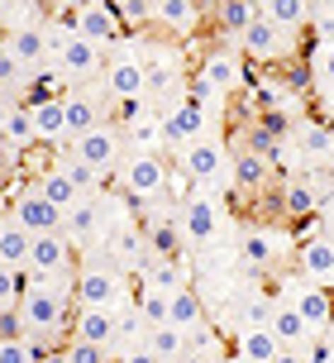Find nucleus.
Masks as SVG:
<instances>
[{"mask_svg":"<svg viewBox=\"0 0 334 363\" xmlns=\"http://www.w3.org/2000/svg\"><path fill=\"white\" fill-rule=\"evenodd\" d=\"M48 43H53V67H57V77H62V82H72L76 91H81V82L100 77V72H105V62H110V57L100 53L91 38L76 34L72 19H67V24H53V29H48Z\"/></svg>","mask_w":334,"mask_h":363,"instance_id":"f257e3e1","label":"nucleus"},{"mask_svg":"<svg viewBox=\"0 0 334 363\" xmlns=\"http://www.w3.org/2000/svg\"><path fill=\"white\" fill-rule=\"evenodd\" d=\"M129 301V277L110 263H86L76 268V306H96V311H115Z\"/></svg>","mask_w":334,"mask_h":363,"instance_id":"f03ea898","label":"nucleus"},{"mask_svg":"<svg viewBox=\"0 0 334 363\" xmlns=\"http://www.w3.org/2000/svg\"><path fill=\"white\" fill-rule=\"evenodd\" d=\"M177 230H182V244L191 249H210L215 235H220V206L210 191H191V196L177 206Z\"/></svg>","mask_w":334,"mask_h":363,"instance_id":"7ed1b4c3","label":"nucleus"},{"mask_svg":"<svg viewBox=\"0 0 334 363\" xmlns=\"http://www.w3.org/2000/svg\"><path fill=\"white\" fill-rule=\"evenodd\" d=\"M182 172H186V182H191L196 191H205V186H220V182L229 177L224 144L215 139V134H201V139H196V144L182 153Z\"/></svg>","mask_w":334,"mask_h":363,"instance_id":"20e7f679","label":"nucleus"},{"mask_svg":"<svg viewBox=\"0 0 334 363\" xmlns=\"http://www.w3.org/2000/svg\"><path fill=\"white\" fill-rule=\"evenodd\" d=\"M105 82H110V101H129L139 106L149 96V77H144V57L134 53V43H120L105 62Z\"/></svg>","mask_w":334,"mask_h":363,"instance_id":"39448f33","label":"nucleus"},{"mask_svg":"<svg viewBox=\"0 0 334 363\" xmlns=\"http://www.w3.org/2000/svg\"><path fill=\"white\" fill-rule=\"evenodd\" d=\"M120 182L134 201H167V163L163 153H134L129 163H120Z\"/></svg>","mask_w":334,"mask_h":363,"instance_id":"423d86ee","label":"nucleus"},{"mask_svg":"<svg viewBox=\"0 0 334 363\" xmlns=\"http://www.w3.org/2000/svg\"><path fill=\"white\" fill-rule=\"evenodd\" d=\"M10 220H15L19 230H29L34 239L38 235H62V211H57L53 201L38 191L34 182H29L15 201H10Z\"/></svg>","mask_w":334,"mask_h":363,"instance_id":"0eeeda50","label":"nucleus"},{"mask_svg":"<svg viewBox=\"0 0 334 363\" xmlns=\"http://www.w3.org/2000/svg\"><path fill=\"white\" fill-rule=\"evenodd\" d=\"M105 244V263L110 268H120L125 277L129 272H144L149 268V258H153V244H149V230L134 220V225H125V230H115V235L100 239Z\"/></svg>","mask_w":334,"mask_h":363,"instance_id":"6e6552de","label":"nucleus"},{"mask_svg":"<svg viewBox=\"0 0 334 363\" xmlns=\"http://www.w3.org/2000/svg\"><path fill=\"white\" fill-rule=\"evenodd\" d=\"M120 148H125V134L115 125H100V129H91V134L72 139V158L81 167L100 172V177H110L115 167H120Z\"/></svg>","mask_w":334,"mask_h":363,"instance_id":"1a4fd4ad","label":"nucleus"},{"mask_svg":"<svg viewBox=\"0 0 334 363\" xmlns=\"http://www.w3.org/2000/svg\"><path fill=\"white\" fill-rule=\"evenodd\" d=\"M201 77L220 91V96H234V91H243V82H248V57H243L239 48L220 43V48H210V53L201 57Z\"/></svg>","mask_w":334,"mask_h":363,"instance_id":"9d476101","label":"nucleus"},{"mask_svg":"<svg viewBox=\"0 0 334 363\" xmlns=\"http://www.w3.org/2000/svg\"><path fill=\"white\" fill-rule=\"evenodd\" d=\"M287 306H296L301 311V320L316 330V335H325L334 320V301H330V291L320 287V282H287V296H282Z\"/></svg>","mask_w":334,"mask_h":363,"instance_id":"9b49d317","label":"nucleus"},{"mask_svg":"<svg viewBox=\"0 0 334 363\" xmlns=\"http://www.w3.org/2000/svg\"><path fill=\"white\" fill-rule=\"evenodd\" d=\"M205 120H210V115H205L201 106H191V101L182 96V101H177V106L163 115V144L177 148V153H186V148H191V144L205 134Z\"/></svg>","mask_w":334,"mask_h":363,"instance_id":"f8f14e48","label":"nucleus"},{"mask_svg":"<svg viewBox=\"0 0 334 363\" xmlns=\"http://www.w3.org/2000/svg\"><path fill=\"white\" fill-rule=\"evenodd\" d=\"M62 239L67 244H96V239H105V206H100V191L96 196H81L62 216Z\"/></svg>","mask_w":334,"mask_h":363,"instance_id":"ddd939ff","label":"nucleus"},{"mask_svg":"<svg viewBox=\"0 0 334 363\" xmlns=\"http://www.w3.org/2000/svg\"><path fill=\"white\" fill-rule=\"evenodd\" d=\"M72 29L81 38H91L96 48H105L120 38V19H115V5L105 0H86V5H72Z\"/></svg>","mask_w":334,"mask_h":363,"instance_id":"4468645a","label":"nucleus"},{"mask_svg":"<svg viewBox=\"0 0 334 363\" xmlns=\"http://www.w3.org/2000/svg\"><path fill=\"white\" fill-rule=\"evenodd\" d=\"M29 120H34V139L38 144H62L67 139V115H62V96H29L24 101Z\"/></svg>","mask_w":334,"mask_h":363,"instance_id":"2eb2a0df","label":"nucleus"},{"mask_svg":"<svg viewBox=\"0 0 334 363\" xmlns=\"http://www.w3.org/2000/svg\"><path fill=\"white\" fill-rule=\"evenodd\" d=\"M72 340H86V345H105V349L115 354V345H120V320H115V311L76 306V311H72Z\"/></svg>","mask_w":334,"mask_h":363,"instance_id":"dca6fc26","label":"nucleus"},{"mask_svg":"<svg viewBox=\"0 0 334 363\" xmlns=\"http://www.w3.org/2000/svg\"><path fill=\"white\" fill-rule=\"evenodd\" d=\"M62 115H67V139H81V134L105 125V101L91 96V91H67L62 96Z\"/></svg>","mask_w":334,"mask_h":363,"instance_id":"f3484780","label":"nucleus"},{"mask_svg":"<svg viewBox=\"0 0 334 363\" xmlns=\"http://www.w3.org/2000/svg\"><path fill=\"white\" fill-rule=\"evenodd\" d=\"M287 43H292V34H287V29H277L272 19L263 15L258 24H253V29L239 38V53L253 57V62H277V57L287 53Z\"/></svg>","mask_w":334,"mask_h":363,"instance_id":"a211bd4d","label":"nucleus"},{"mask_svg":"<svg viewBox=\"0 0 334 363\" xmlns=\"http://www.w3.org/2000/svg\"><path fill=\"white\" fill-rule=\"evenodd\" d=\"M29 277H53V272H72V244L62 235H38L29 249Z\"/></svg>","mask_w":334,"mask_h":363,"instance_id":"6ab92c4d","label":"nucleus"},{"mask_svg":"<svg viewBox=\"0 0 334 363\" xmlns=\"http://www.w3.org/2000/svg\"><path fill=\"white\" fill-rule=\"evenodd\" d=\"M5 48H10L24 67L53 62V43H48V29H43V24H15V29L5 34Z\"/></svg>","mask_w":334,"mask_h":363,"instance_id":"aec40b11","label":"nucleus"},{"mask_svg":"<svg viewBox=\"0 0 334 363\" xmlns=\"http://www.w3.org/2000/svg\"><path fill=\"white\" fill-rule=\"evenodd\" d=\"M34 186H38V191H43L48 201H53V206L62 211V216H67V211H72L76 201L86 196V191H81V186L72 182V172H67V163H48V167H43V172L34 177Z\"/></svg>","mask_w":334,"mask_h":363,"instance_id":"412c9836","label":"nucleus"},{"mask_svg":"<svg viewBox=\"0 0 334 363\" xmlns=\"http://www.w3.org/2000/svg\"><path fill=\"white\" fill-rule=\"evenodd\" d=\"M292 139H296V153L306 163H334V129L325 120H301L292 129Z\"/></svg>","mask_w":334,"mask_h":363,"instance_id":"4be33fe9","label":"nucleus"},{"mask_svg":"<svg viewBox=\"0 0 334 363\" xmlns=\"http://www.w3.org/2000/svg\"><path fill=\"white\" fill-rule=\"evenodd\" d=\"M201 15H205V5H196V0H158L153 5V24L172 29V34H196Z\"/></svg>","mask_w":334,"mask_h":363,"instance_id":"5701e85b","label":"nucleus"},{"mask_svg":"<svg viewBox=\"0 0 334 363\" xmlns=\"http://www.w3.org/2000/svg\"><path fill=\"white\" fill-rule=\"evenodd\" d=\"M296 263L311 282H334V239L330 235H311L296 249Z\"/></svg>","mask_w":334,"mask_h":363,"instance_id":"b1692460","label":"nucleus"},{"mask_svg":"<svg viewBox=\"0 0 334 363\" xmlns=\"http://www.w3.org/2000/svg\"><path fill=\"white\" fill-rule=\"evenodd\" d=\"M272 296H263V291H248V296H234L229 301V320L239 330H267L272 325Z\"/></svg>","mask_w":334,"mask_h":363,"instance_id":"393cba45","label":"nucleus"},{"mask_svg":"<svg viewBox=\"0 0 334 363\" xmlns=\"http://www.w3.org/2000/svg\"><path fill=\"white\" fill-rule=\"evenodd\" d=\"M144 282L139 287H149V291H163V296H177V291H186V268L177 263V258H149V268L139 272Z\"/></svg>","mask_w":334,"mask_h":363,"instance_id":"a878e982","label":"nucleus"},{"mask_svg":"<svg viewBox=\"0 0 334 363\" xmlns=\"http://www.w3.org/2000/svg\"><path fill=\"white\" fill-rule=\"evenodd\" d=\"M272 335H277L282 340V349H292V345H311V340H316V330L306 325V320H301V311L296 306H287V301H277V306H272Z\"/></svg>","mask_w":334,"mask_h":363,"instance_id":"bb28decb","label":"nucleus"},{"mask_svg":"<svg viewBox=\"0 0 334 363\" xmlns=\"http://www.w3.org/2000/svg\"><path fill=\"white\" fill-rule=\"evenodd\" d=\"M229 177H234L239 191H263L267 177H272V163L258 158V153H248V148H239V153H234V163H229Z\"/></svg>","mask_w":334,"mask_h":363,"instance_id":"cd10ccee","label":"nucleus"},{"mask_svg":"<svg viewBox=\"0 0 334 363\" xmlns=\"http://www.w3.org/2000/svg\"><path fill=\"white\" fill-rule=\"evenodd\" d=\"M215 15H220V29L229 38H243L263 19V5H253V0H224V5H215Z\"/></svg>","mask_w":334,"mask_h":363,"instance_id":"c85d7f7f","label":"nucleus"},{"mask_svg":"<svg viewBox=\"0 0 334 363\" xmlns=\"http://www.w3.org/2000/svg\"><path fill=\"white\" fill-rule=\"evenodd\" d=\"M29 249H34V235H29V230H19L15 220H10V225H5V235H0V268L24 272V268H29Z\"/></svg>","mask_w":334,"mask_h":363,"instance_id":"c756f323","label":"nucleus"},{"mask_svg":"<svg viewBox=\"0 0 334 363\" xmlns=\"http://www.w3.org/2000/svg\"><path fill=\"white\" fill-rule=\"evenodd\" d=\"M144 349H149L158 363H177L186 349H191V340H186L177 325H158V330H149V335H144Z\"/></svg>","mask_w":334,"mask_h":363,"instance_id":"7c9ffc66","label":"nucleus"},{"mask_svg":"<svg viewBox=\"0 0 334 363\" xmlns=\"http://www.w3.org/2000/svg\"><path fill=\"white\" fill-rule=\"evenodd\" d=\"M282 354V340L272 330H239V363H272Z\"/></svg>","mask_w":334,"mask_h":363,"instance_id":"2f4dec72","label":"nucleus"},{"mask_svg":"<svg viewBox=\"0 0 334 363\" xmlns=\"http://www.w3.org/2000/svg\"><path fill=\"white\" fill-rule=\"evenodd\" d=\"M277 254H282V244L267 230H248L243 235V244H239V258L248 263V268H272L277 263Z\"/></svg>","mask_w":334,"mask_h":363,"instance_id":"473e14b6","label":"nucleus"},{"mask_svg":"<svg viewBox=\"0 0 334 363\" xmlns=\"http://www.w3.org/2000/svg\"><path fill=\"white\" fill-rule=\"evenodd\" d=\"M282 211H287V216H316L320 211V191L316 186H311V182H287V186H282Z\"/></svg>","mask_w":334,"mask_h":363,"instance_id":"72a5a7b5","label":"nucleus"},{"mask_svg":"<svg viewBox=\"0 0 334 363\" xmlns=\"http://www.w3.org/2000/svg\"><path fill=\"white\" fill-rule=\"evenodd\" d=\"M263 15L272 19L277 29L292 34V29H301V24L311 19V5H301V0H267V5H263Z\"/></svg>","mask_w":334,"mask_h":363,"instance_id":"f704fd0d","label":"nucleus"},{"mask_svg":"<svg viewBox=\"0 0 334 363\" xmlns=\"http://www.w3.org/2000/svg\"><path fill=\"white\" fill-rule=\"evenodd\" d=\"M0 134H5V144H15V148L38 144V139H34V120H29V110H24V106L0 115Z\"/></svg>","mask_w":334,"mask_h":363,"instance_id":"c9c22d12","label":"nucleus"},{"mask_svg":"<svg viewBox=\"0 0 334 363\" xmlns=\"http://www.w3.org/2000/svg\"><path fill=\"white\" fill-rule=\"evenodd\" d=\"M115 19L120 29H139L153 19V0H115Z\"/></svg>","mask_w":334,"mask_h":363,"instance_id":"e433bc0d","label":"nucleus"},{"mask_svg":"<svg viewBox=\"0 0 334 363\" xmlns=\"http://www.w3.org/2000/svg\"><path fill=\"white\" fill-rule=\"evenodd\" d=\"M62 354H67V363H115V354L105 345H86V340H72Z\"/></svg>","mask_w":334,"mask_h":363,"instance_id":"4c0bfd02","label":"nucleus"},{"mask_svg":"<svg viewBox=\"0 0 334 363\" xmlns=\"http://www.w3.org/2000/svg\"><path fill=\"white\" fill-rule=\"evenodd\" d=\"M186 101H191V106H201L205 115H210V110L220 106L224 96H220V91H215V86H210V82H205L201 72H196V82H191V86H186Z\"/></svg>","mask_w":334,"mask_h":363,"instance_id":"58836bf2","label":"nucleus"},{"mask_svg":"<svg viewBox=\"0 0 334 363\" xmlns=\"http://www.w3.org/2000/svg\"><path fill=\"white\" fill-rule=\"evenodd\" d=\"M316 77H320V86H325V96H334V38H325L316 48Z\"/></svg>","mask_w":334,"mask_h":363,"instance_id":"ea45409f","label":"nucleus"},{"mask_svg":"<svg viewBox=\"0 0 334 363\" xmlns=\"http://www.w3.org/2000/svg\"><path fill=\"white\" fill-rule=\"evenodd\" d=\"M24 77H29V67H24V62H19V57L10 53L5 43H0V86H10V91H15L19 82H24Z\"/></svg>","mask_w":334,"mask_h":363,"instance_id":"a19ab883","label":"nucleus"},{"mask_svg":"<svg viewBox=\"0 0 334 363\" xmlns=\"http://www.w3.org/2000/svg\"><path fill=\"white\" fill-rule=\"evenodd\" d=\"M19 291H24V282H19V272L0 268V311H15V306H19Z\"/></svg>","mask_w":334,"mask_h":363,"instance_id":"79ce46f5","label":"nucleus"},{"mask_svg":"<svg viewBox=\"0 0 334 363\" xmlns=\"http://www.w3.org/2000/svg\"><path fill=\"white\" fill-rule=\"evenodd\" d=\"M0 363H38V354L29 340H10V345H0Z\"/></svg>","mask_w":334,"mask_h":363,"instance_id":"37998d69","label":"nucleus"},{"mask_svg":"<svg viewBox=\"0 0 334 363\" xmlns=\"http://www.w3.org/2000/svg\"><path fill=\"white\" fill-rule=\"evenodd\" d=\"M10 340H24V320H19V311H0V345H10Z\"/></svg>","mask_w":334,"mask_h":363,"instance_id":"c03bdc74","label":"nucleus"},{"mask_svg":"<svg viewBox=\"0 0 334 363\" xmlns=\"http://www.w3.org/2000/svg\"><path fill=\"white\" fill-rule=\"evenodd\" d=\"M115 363H158V359H153L144 345H134V349H120V354H115Z\"/></svg>","mask_w":334,"mask_h":363,"instance_id":"a18cd8bd","label":"nucleus"},{"mask_svg":"<svg viewBox=\"0 0 334 363\" xmlns=\"http://www.w3.org/2000/svg\"><path fill=\"white\" fill-rule=\"evenodd\" d=\"M177 363H220V354H201V349H186Z\"/></svg>","mask_w":334,"mask_h":363,"instance_id":"49530a36","label":"nucleus"},{"mask_svg":"<svg viewBox=\"0 0 334 363\" xmlns=\"http://www.w3.org/2000/svg\"><path fill=\"white\" fill-rule=\"evenodd\" d=\"M38 363H67V354H62V349H48V354H43Z\"/></svg>","mask_w":334,"mask_h":363,"instance_id":"de8ad7c7","label":"nucleus"},{"mask_svg":"<svg viewBox=\"0 0 334 363\" xmlns=\"http://www.w3.org/2000/svg\"><path fill=\"white\" fill-rule=\"evenodd\" d=\"M272 363H306V359H301V354H292V349H282V354H277Z\"/></svg>","mask_w":334,"mask_h":363,"instance_id":"09e8293b","label":"nucleus"},{"mask_svg":"<svg viewBox=\"0 0 334 363\" xmlns=\"http://www.w3.org/2000/svg\"><path fill=\"white\" fill-rule=\"evenodd\" d=\"M325 125L334 129V96H325Z\"/></svg>","mask_w":334,"mask_h":363,"instance_id":"8fccbe9b","label":"nucleus"}]
</instances>
